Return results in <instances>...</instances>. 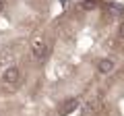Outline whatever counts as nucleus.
Instances as JSON below:
<instances>
[{
  "label": "nucleus",
  "instance_id": "obj_2",
  "mask_svg": "<svg viewBox=\"0 0 124 116\" xmlns=\"http://www.w3.org/2000/svg\"><path fill=\"white\" fill-rule=\"evenodd\" d=\"M77 116H124V58L91 91Z\"/></svg>",
  "mask_w": 124,
  "mask_h": 116
},
{
  "label": "nucleus",
  "instance_id": "obj_1",
  "mask_svg": "<svg viewBox=\"0 0 124 116\" xmlns=\"http://www.w3.org/2000/svg\"><path fill=\"white\" fill-rule=\"evenodd\" d=\"M124 58V2L70 0L0 71V116H70Z\"/></svg>",
  "mask_w": 124,
  "mask_h": 116
}]
</instances>
